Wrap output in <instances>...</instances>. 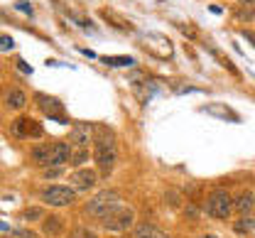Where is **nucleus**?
Wrapping results in <instances>:
<instances>
[{
  "instance_id": "1",
  "label": "nucleus",
  "mask_w": 255,
  "mask_h": 238,
  "mask_svg": "<svg viewBox=\"0 0 255 238\" xmlns=\"http://www.w3.org/2000/svg\"><path fill=\"white\" fill-rule=\"evenodd\" d=\"M94 157H96L98 170L103 172V174H108V172L113 170V165H116V142H113V137L111 135L96 137Z\"/></svg>"
},
{
  "instance_id": "2",
  "label": "nucleus",
  "mask_w": 255,
  "mask_h": 238,
  "mask_svg": "<svg viewBox=\"0 0 255 238\" xmlns=\"http://www.w3.org/2000/svg\"><path fill=\"white\" fill-rule=\"evenodd\" d=\"M116 209H118V194L116 192H98L94 199H89L86 214L94 216V219H106Z\"/></svg>"
},
{
  "instance_id": "3",
  "label": "nucleus",
  "mask_w": 255,
  "mask_h": 238,
  "mask_svg": "<svg viewBox=\"0 0 255 238\" xmlns=\"http://www.w3.org/2000/svg\"><path fill=\"white\" fill-rule=\"evenodd\" d=\"M231 209H233V199L226 189H216L211 192L209 202H206V214L211 219H228L231 216Z\"/></svg>"
},
{
  "instance_id": "4",
  "label": "nucleus",
  "mask_w": 255,
  "mask_h": 238,
  "mask_svg": "<svg viewBox=\"0 0 255 238\" xmlns=\"http://www.w3.org/2000/svg\"><path fill=\"white\" fill-rule=\"evenodd\" d=\"M135 224V211L132 209H128V206H118L113 214H108L106 219H103V226L108 229V231H128L130 226Z\"/></svg>"
},
{
  "instance_id": "5",
  "label": "nucleus",
  "mask_w": 255,
  "mask_h": 238,
  "mask_svg": "<svg viewBox=\"0 0 255 238\" xmlns=\"http://www.w3.org/2000/svg\"><path fill=\"white\" fill-rule=\"evenodd\" d=\"M42 199L49 206H69L74 202V189L62 187V184H52V187L42 189Z\"/></svg>"
},
{
  "instance_id": "6",
  "label": "nucleus",
  "mask_w": 255,
  "mask_h": 238,
  "mask_svg": "<svg viewBox=\"0 0 255 238\" xmlns=\"http://www.w3.org/2000/svg\"><path fill=\"white\" fill-rule=\"evenodd\" d=\"M96 182H98V174H96L94 170H76L74 174H71V184H74V192H76V189L86 192V189L96 187Z\"/></svg>"
},
{
  "instance_id": "7",
  "label": "nucleus",
  "mask_w": 255,
  "mask_h": 238,
  "mask_svg": "<svg viewBox=\"0 0 255 238\" xmlns=\"http://www.w3.org/2000/svg\"><path fill=\"white\" fill-rule=\"evenodd\" d=\"M71 160V147L66 142H52L49 145V165H64Z\"/></svg>"
},
{
  "instance_id": "8",
  "label": "nucleus",
  "mask_w": 255,
  "mask_h": 238,
  "mask_svg": "<svg viewBox=\"0 0 255 238\" xmlns=\"http://www.w3.org/2000/svg\"><path fill=\"white\" fill-rule=\"evenodd\" d=\"M37 101H39V108H42V111H44L47 116H54V118H57L59 123H66V120H64V118H62L64 106H62V103H59V101H57V99H49V96H44V94H39V96H37Z\"/></svg>"
},
{
  "instance_id": "9",
  "label": "nucleus",
  "mask_w": 255,
  "mask_h": 238,
  "mask_svg": "<svg viewBox=\"0 0 255 238\" xmlns=\"http://www.w3.org/2000/svg\"><path fill=\"white\" fill-rule=\"evenodd\" d=\"M253 206H255V197H253V192H243V194H238L236 199H233V209L238 211V214H251L253 211Z\"/></svg>"
},
{
  "instance_id": "10",
  "label": "nucleus",
  "mask_w": 255,
  "mask_h": 238,
  "mask_svg": "<svg viewBox=\"0 0 255 238\" xmlns=\"http://www.w3.org/2000/svg\"><path fill=\"white\" fill-rule=\"evenodd\" d=\"M42 231H44L47 236H59V234L64 231V221H62V216H44Z\"/></svg>"
},
{
  "instance_id": "11",
  "label": "nucleus",
  "mask_w": 255,
  "mask_h": 238,
  "mask_svg": "<svg viewBox=\"0 0 255 238\" xmlns=\"http://www.w3.org/2000/svg\"><path fill=\"white\" fill-rule=\"evenodd\" d=\"M132 238H169V236L164 231H159L157 226H152V224H140L135 229V236Z\"/></svg>"
},
{
  "instance_id": "12",
  "label": "nucleus",
  "mask_w": 255,
  "mask_h": 238,
  "mask_svg": "<svg viewBox=\"0 0 255 238\" xmlns=\"http://www.w3.org/2000/svg\"><path fill=\"white\" fill-rule=\"evenodd\" d=\"M15 128H17V133H22V135H34V137L42 135V128H39L34 120H30V118H20Z\"/></svg>"
},
{
  "instance_id": "13",
  "label": "nucleus",
  "mask_w": 255,
  "mask_h": 238,
  "mask_svg": "<svg viewBox=\"0 0 255 238\" xmlns=\"http://www.w3.org/2000/svg\"><path fill=\"white\" fill-rule=\"evenodd\" d=\"M89 137H91V128L89 125H76L71 130V140L79 145V147H86L89 145Z\"/></svg>"
},
{
  "instance_id": "14",
  "label": "nucleus",
  "mask_w": 255,
  "mask_h": 238,
  "mask_svg": "<svg viewBox=\"0 0 255 238\" xmlns=\"http://www.w3.org/2000/svg\"><path fill=\"white\" fill-rule=\"evenodd\" d=\"M25 103H27V96H25V91H20V89H12V91L7 94V106H10V108L20 111V108H22Z\"/></svg>"
},
{
  "instance_id": "15",
  "label": "nucleus",
  "mask_w": 255,
  "mask_h": 238,
  "mask_svg": "<svg viewBox=\"0 0 255 238\" xmlns=\"http://www.w3.org/2000/svg\"><path fill=\"white\" fill-rule=\"evenodd\" d=\"M32 160L37 165H49V145H37L32 147Z\"/></svg>"
},
{
  "instance_id": "16",
  "label": "nucleus",
  "mask_w": 255,
  "mask_h": 238,
  "mask_svg": "<svg viewBox=\"0 0 255 238\" xmlns=\"http://www.w3.org/2000/svg\"><path fill=\"white\" fill-rule=\"evenodd\" d=\"M103 62L111 64V67H130L135 59L132 57H103Z\"/></svg>"
},
{
  "instance_id": "17",
  "label": "nucleus",
  "mask_w": 255,
  "mask_h": 238,
  "mask_svg": "<svg viewBox=\"0 0 255 238\" xmlns=\"http://www.w3.org/2000/svg\"><path fill=\"white\" fill-rule=\"evenodd\" d=\"M22 219H25V221H39V219H44V209H39V206H30V209H25Z\"/></svg>"
},
{
  "instance_id": "18",
  "label": "nucleus",
  "mask_w": 255,
  "mask_h": 238,
  "mask_svg": "<svg viewBox=\"0 0 255 238\" xmlns=\"http://www.w3.org/2000/svg\"><path fill=\"white\" fill-rule=\"evenodd\" d=\"M86 157H89V150H86V147H79L76 152H71V160H69V162H74V165L79 167V165L86 162Z\"/></svg>"
},
{
  "instance_id": "19",
  "label": "nucleus",
  "mask_w": 255,
  "mask_h": 238,
  "mask_svg": "<svg viewBox=\"0 0 255 238\" xmlns=\"http://www.w3.org/2000/svg\"><path fill=\"white\" fill-rule=\"evenodd\" d=\"M253 229H255V221L253 219H248V216H243V219L236 224V231H238V234H243V231L248 234V231H253Z\"/></svg>"
},
{
  "instance_id": "20",
  "label": "nucleus",
  "mask_w": 255,
  "mask_h": 238,
  "mask_svg": "<svg viewBox=\"0 0 255 238\" xmlns=\"http://www.w3.org/2000/svg\"><path fill=\"white\" fill-rule=\"evenodd\" d=\"M69 238H96V234L91 231V229H86V226H79V229L71 231V236Z\"/></svg>"
},
{
  "instance_id": "21",
  "label": "nucleus",
  "mask_w": 255,
  "mask_h": 238,
  "mask_svg": "<svg viewBox=\"0 0 255 238\" xmlns=\"http://www.w3.org/2000/svg\"><path fill=\"white\" fill-rule=\"evenodd\" d=\"M15 47V42H12V37H7V34H2L0 37V49L2 52H7V49H12Z\"/></svg>"
},
{
  "instance_id": "22",
  "label": "nucleus",
  "mask_w": 255,
  "mask_h": 238,
  "mask_svg": "<svg viewBox=\"0 0 255 238\" xmlns=\"http://www.w3.org/2000/svg\"><path fill=\"white\" fill-rule=\"evenodd\" d=\"M12 236L15 238H37L32 231H22V229H17V231H12Z\"/></svg>"
},
{
  "instance_id": "23",
  "label": "nucleus",
  "mask_w": 255,
  "mask_h": 238,
  "mask_svg": "<svg viewBox=\"0 0 255 238\" xmlns=\"http://www.w3.org/2000/svg\"><path fill=\"white\" fill-rule=\"evenodd\" d=\"M17 7H20V10H25V12H32V7L27 5V2H17Z\"/></svg>"
},
{
  "instance_id": "24",
  "label": "nucleus",
  "mask_w": 255,
  "mask_h": 238,
  "mask_svg": "<svg viewBox=\"0 0 255 238\" xmlns=\"http://www.w3.org/2000/svg\"><path fill=\"white\" fill-rule=\"evenodd\" d=\"M17 67L22 69V71H25V74H30V71H32V69H30V67H27V64H25V62H20V64H17Z\"/></svg>"
},
{
  "instance_id": "25",
  "label": "nucleus",
  "mask_w": 255,
  "mask_h": 238,
  "mask_svg": "<svg viewBox=\"0 0 255 238\" xmlns=\"http://www.w3.org/2000/svg\"><path fill=\"white\" fill-rule=\"evenodd\" d=\"M0 231H10V226H7V224H2V221H0Z\"/></svg>"
},
{
  "instance_id": "26",
  "label": "nucleus",
  "mask_w": 255,
  "mask_h": 238,
  "mask_svg": "<svg viewBox=\"0 0 255 238\" xmlns=\"http://www.w3.org/2000/svg\"><path fill=\"white\" fill-rule=\"evenodd\" d=\"M201 238H219V236H211V234H209V236H201Z\"/></svg>"
},
{
  "instance_id": "27",
  "label": "nucleus",
  "mask_w": 255,
  "mask_h": 238,
  "mask_svg": "<svg viewBox=\"0 0 255 238\" xmlns=\"http://www.w3.org/2000/svg\"><path fill=\"white\" fill-rule=\"evenodd\" d=\"M0 238H10V236H0Z\"/></svg>"
}]
</instances>
